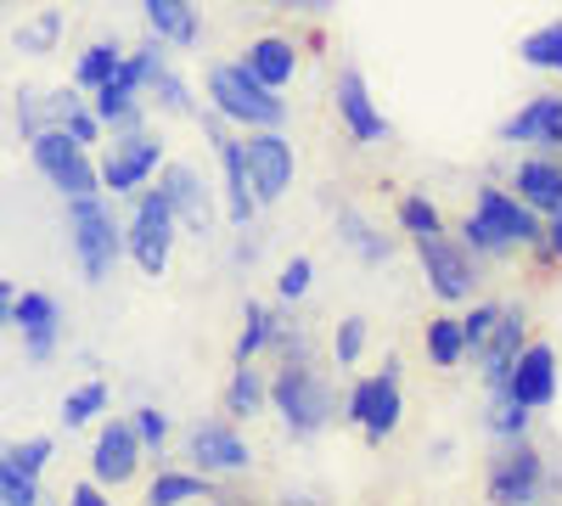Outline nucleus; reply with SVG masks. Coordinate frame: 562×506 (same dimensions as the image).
<instances>
[{"mask_svg":"<svg viewBox=\"0 0 562 506\" xmlns=\"http://www.w3.org/2000/svg\"><path fill=\"white\" fill-rule=\"evenodd\" d=\"M400 232H405L411 243H428V237H439V232H445V214H439V203H428V198H400Z\"/></svg>","mask_w":562,"mask_h":506,"instance_id":"f704fd0d","label":"nucleus"},{"mask_svg":"<svg viewBox=\"0 0 562 506\" xmlns=\"http://www.w3.org/2000/svg\"><path fill=\"white\" fill-rule=\"evenodd\" d=\"M243 153H248V175H254V198H259V209L288 198V187H293V169H299V158H293V142H288V135H281V130H248Z\"/></svg>","mask_w":562,"mask_h":506,"instance_id":"9d476101","label":"nucleus"},{"mask_svg":"<svg viewBox=\"0 0 562 506\" xmlns=\"http://www.w3.org/2000/svg\"><path fill=\"white\" fill-rule=\"evenodd\" d=\"M344 417L371 439V445H383L394 428H400V417H405V394H400V360H389L378 378H360L355 389H349V400H344Z\"/></svg>","mask_w":562,"mask_h":506,"instance_id":"0eeeda50","label":"nucleus"},{"mask_svg":"<svg viewBox=\"0 0 562 506\" xmlns=\"http://www.w3.org/2000/svg\"><path fill=\"white\" fill-rule=\"evenodd\" d=\"M102 490H108L102 479H85V484H74V490H68V501H74V506H108V495H102Z\"/></svg>","mask_w":562,"mask_h":506,"instance_id":"a18cd8bd","label":"nucleus"},{"mask_svg":"<svg viewBox=\"0 0 562 506\" xmlns=\"http://www.w3.org/2000/svg\"><path fill=\"white\" fill-rule=\"evenodd\" d=\"M333 108H338V124L349 130V142H355V147H383L389 135H394V124L383 119L378 102H371V90H366V79H360L355 68L338 74V85H333Z\"/></svg>","mask_w":562,"mask_h":506,"instance_id":"ddd939ff","label":"nucleus"},{"mask_svg":"<svg viewBox=\"0 0 562 506\" xmlns=\"http://www.w3.org/2000/svg\"><path fill=\"white\" fill-rule=\"evenodd\" d=\"M540 237H546V214H535L506 187H479L473 214L461 220V243L473 254H490V259H501L512 248H540Z\"/></svg>","mask_w":562,"mask_h":506,"instance_id":"f257e3e1","label":"nucleus"},{"mask_svg":"<svg viewBox=\"0 0 562 506\" xmlns=\"http://www.w3.org/2000/svg\"><path fill=\"white\" fill-rule=\"evenodd\" d=\"M512 192H518L535 214H551L562 203V164L551 158H524L518 175H512Z\"/></svg>","mask_w":562,"mask_h":506,"instance_id":"b1692460","label":"nucleus"},{"mask_svg":"<svg viewBox=\"0 0 562 506\" xmlns=\"http://www.w3.org/2000/svg\"><path fill=\"white\" fill-rule=\"evenodd\" d=\"M259 411H270V378L254 360H237V372H231V383H225V417L248 423V417H259Z\"/></svg>","mask_w":562,"mask_h":506,"instance_id":"393cba45","label":"nucleus"},{"mask_svg":"<svg viewBox=\"0 0 562 506\" xmlns=\"http://www.w3.org/2000/svg\"><path fill=\"white\" fill-rule=\"evenodd\" d=\"M529 423H535V411L512 394V389H490V405H484V428L495 439H529Z\"/></svg>","mask_w":562,"mask_h":506,"instance_id":"bb28decb","label":"nucleus"},{"mask_svg":"<svg viewBox=\"0 0 562 506\" xmlns=\"http://www.w3.org/2000/svg\"><path fill=\"white\" fill-rule=\"evenodd\" d=\"M34 501H40V479L12 468L7 450H0V506H34Z\"/></svg>","mask_w":562,"mask_h":506,"instance_id":"c9c22d12","label":"nucleus"},{"mask_svg":"<svg viewBox=\"0 0 562 506\" xmlns=\"http://www.w3.org/2000/svg\"><path fill=\"white\" fill-rule=\"evenodd\" d=\"M524 333H529V321H524V310H501V321H495V333H490V344L479 349V372H484V389H506V378H512V366H518V349L529 344Z\"/></svg>","mask_w":562,"mask_h":506,"instance_id":"aec40b11","label":"nucleus"},{"mask_svg":"<svg viewBox=\"0 0 562 506\" xmlns=\"http://www.w3.org/2000/svg\"><path fill=\"white\" fill-rule=\"evenodd\" d=\"M147 501L158 506H186V501H209V473H158Z\"/></svg>","mask_w":562,"mask_h":506,"instance_id":"2f4dec72","label":"nucleus"},{"mask_svg":"<svg viewBox=\"0 0 562 506\" xmlns=\"http://www.w3.org/2000/svg\"><path fill=\"white\" fill-rule=\"evenodd\" d=\"M209 108L225 124H243V130H281L288 124V97L270 90L259 74H248L243 63L209 68Z\"/></svg>","mask_w":562,"mask_h":506,"instance_id":"f03ea898","label":"nucleus"},{"mask_svg":"<svg viewBox=\"0 0 562 506\" xmlns=\"http://www.w3.org/2000/svg\"><path fill=\"white\" fill-rule=\"evenodd\" d=\"M546 490V456L529 439H501V456L490 462V484L484 495L501 506H529Z\"/></svg>","mask_w":562,"mask_h":506,"instance_id":"6e6552de","label":"nucleus"},{"mask_svg":"<svg viewBox=\"0 0 562 506\" xmlns=\"http://www.w3.org/2000/svg\"><path fill=\"white\" fill-rule=\"evenodd\" d=\"M68 243H74V259L85 270V282H108L113 265L124 259V225L113 220L102 192L68 198Z\"/></svg>","mask_w":562,"mask_h":506,"instance_id":"20e7f679","label":"nucleus"},{"mask_svg":"<svg viewBox=\"0 0 562 506\" xmlns=\"http://www.w3.org/2000/svg\"><path fill=\"white\" fill-rule=\"evenodd\" d=\"M540 248H546V259H557V265H562V203L546 214V237H540Z\"/></svg>","mask_w":562,"mask_h":506,"instance_id":"37998d69","label":"nucleus"},{"mask_svg":"<svg viewBox=\"0 0 562 506\" xmlns=\"http://www.w3.org/2000/svg\"><path fill=\"white\" fill-rule=\"evenodd\" d=\"M147 23L164 45H198V7L192 0H140Z\"/></svg>","mask_w":562,"mask_h":506,"instance_id":"a878e982","label":"nucleus"},{"mask_svg":"<svg viewBox=\"0 0 562 506\" xmlns=\"http://www.w3.org/2000/svg\"><path fill=\"white\" fill-rule=\"evenodd\" d=\"M243 68L259 74L270 90H288L293 74H299V52H293V40H281V34H259V40H248Z\"/></svg>","mask_w":562,"mask_h":506,"instance_id":"5701e85b","label":"nucleus"},{"mask_svg":"<svg viewBox=\"0 0 562 506\" xmlns=\"http://www.w3.org/2000/svg\"><path fill=\"white\" fill-rule=\"evenodd\" d=\"M333 355H338V366H360V355H366V321H360V315L338 321V338H333Z\"/></svg>","mask_w":562,"mask_h":506,"instance_id":"a19ab883","label":"nucleus"},{"mask_svg":"<svg viewBox=\"0 0 562 506\" xmlns=\"http://www.w3.org/2000/svg\"><path fill=\"white\" fill-rule=\"evenodd\" d=\"M175 237H180V220H175L164 187L135 192V209H130V225H124V254L135 259V270L140 276H164L169 254H175Z\"/></svg>","mask_w":562,"mask_h":506,"instance_id":"39448f33","label":"nucleus"},{"mask_svg":"<svg viewBox=\"0 0 562 506\" xmlns=\"http://www.w3.org/2000/svg\"><path fill=\"white\" fill-rule=\"evenodd\" d=\"M310 282H315V265H310V259H288V265H281V276H276L281 304H299V299L310 293Z\"/></svg>","mask_w":562,"mask_h":506,"instance_id":"ea45409f","label":"nucleus"},{"mask_svg":"<svg viewBox=\"0 0 562 506\" xmlns=\"http://www.w3.org/2000/svg\"><path fill=\"white\" fill-rule=\"evenodd\" d=\"M140 52H147V79H140V90H147V97H158V108H164V113L192 119V113H198V102H192V90H186V79L164 63V40L153 34L147 45H140Z\"/></svg>","mask_w":562,"mask_h":506,"instance_id":"4be33fe9","label":"nucleus"},{"mask_svg":"<svg viewBox=\"0 0 562 506\" xmlns=\"http://www.w3.org/2000/svg\"><path fill=\"white\" fill-rule=\"evenodd\" d=\"M29 153H34V169L52 180L63 198H85V192H102V169L90 164V153L74 142L68 130L45 124L40 135H29Z\"/></svg>","mask_w":562,"mask_h":506,"instance_id":"423d86ee","label":"nucleus"},{"mask_svg":"<svg viewBox=\"0 0 562 506\" xmlns=\"http://www.w3.org/2000/svg\"><path fill=\"white\" fill-rule=\"evenodd\" d=\"M276 12H293V18H326L333 12V0H270Z\"/></svg>","mask_w":562,"mask_h":506,"instance_id":"c03bdc74","label":"nucleus"},{"mask_svg":"<svg viewBox=\"0 0 562 506\" xmlns=\"http://www.w3.org/2000/svg\"><path fill=\"white\" fill-rule=\"evenodd\" d=\"M186 456H192V468L209 473V479H231V473H248L254 456H248V439L231 428V423H198L186 434Z\"/></svg>","mask_w":562,"mask_h":506,"instance_id":"4468645a","label":"nucleus"},{"mask_svg":"<svg viewBox=\"0 0 562 506\" xmlns=\"http://www.w3.org/2000/svg\"><path fill=\"white\" fill-rule=\"evenodd\" d=\"M209 142H214V153H220V175H225V220H231V225H254L259 198H254L248 153H243L237 135H225V130H220V113L209 119Z\"/></svg>","mask_w":562,"mask_h":506,"instance_id":"2eb2a0df","label":"nucleus"},{"mask_svg":"<svg viewBox=\"0 0 562 506\" xmlns=\"http://www.w3.org/2000/svg\"><path fill=\"white\" fill-rule=\"evenodd\" d=\"M518 63L535 68V74H562V18L557 23H540L518 40Z\"/></svg>","mask_w":562,"mask_h":506,"instance_id":"c85d7f7f","label":"nucleus"},{"mask_svg":"<svg viewBox=\"0 0 562 506\" xmlns=\"http://www.w3.org/2000/svg\"><path fill=\"white\" fill-rule=\"evenodd\" d=\"M158 169H164V142H158V135H147V130H119V142H113L108 158H102V192L130 198V192L147 187Z\"/></svg>","mask_w":562,"mask_h":506,"instance_id":"1a4fd4ad","label":"nucleus"},{"mask_svg":"<svg viewBox=\"0 0 562 506\" xmlns=\"http://www.w3.org/2000/svg\"><path fill=\"white\" fill-rule=\"evenodd\" d=\"M270 411L281 417V428H288L293 439H315L338 417V400L315 378L310 360H281V372L270 378Z\"/></svg>","mask_w":562,"mask_h":506,"instance_id":"7ed1b4c3","label":"nucleus"},{"mask_svg":"<svg viewBox=\"0 0 562 506\" xmlns=\"http://www.w3.org/2000/svg\"><path fill=\"white\" fill-rule=\"evenodd\" d=\"M0 7H7V0H0Z\"/></svg>","mask_w":562,"mask_h":506,"instance_id":"de8ad7c7","label":"nucleus"},{"mask_svg":"<svg viewBox=\"0 0 562 506\" xmlns=\"http://www.w3.org/2000/svg\"><path fill=\"white\" fill-rule=\"evenodd\" d=\"M422 344H428V360L439 366V372H456V366L467 360L461 315H434V321H428V333H422Z\"/></svg>","mask_w":562,"mask_h":506,"instance_id":"cd10ccee","label":"nucleus"},{"mask_svg":"<svg viewBox=\"0 0 562 506\" xmlns=\"http://www.w3.org/2000/svg\"><path fill=\"white\" fill-rule=\"evenodd\" d=\"M140 79H147V52H124V63L113 68V79H102L90 90V108L108 130H135L140 124Z\"/></svg>","mask_w":562,"mask_h":506,"instance_id":"f8f14e48","label":"nucleus"},{"mask_svg":"<svg viewBox=\"0 0 562 506\" xmlns=\"http://www.w3.org/2000/svg\"><path fill=\"white\" fill-rule=\"evenodd\" d=\"M276 310L270 304H248L243 310V338H237V360H259L265 349H270V338H276Z\"/></svg>","mask_w":562,"mask_h":506,"instance_id":"7c9ffc66","label":"nucleus"},{"mask_svg":"<svg viewBox=\"0 0 562 506\" xmlns=\"http://www.w3.org/2000/svg\"><path fill=\"white\" fill-rule=\"evenodd\" d=\"M501 310H506V304H473V310L461 315V333H467V355H479V349L490 344V333H495Z\"/></svg>","mask_w":562,"mask_h":506,"instance_id":"58836bf2","label":"nucleus"},{"mask_svg":"<svg viewBox=\"0 0 562 506\" xmlns=\"http://www.w3.org/2000/svg\"><path fill=\"white\" fill-rule=\"evenodd\" d=\"M57 34H63V12H40L34 23L18 29V52H57Z\"/></svg>","mask_w":562,"mask_h":506,"instance_id":"4c0bfd02","label":"nucleus"},{"mask_svg":"<svg viewBox=\"0 0 562 506\" xmlns=\"http://www.w3.org/2000/svg\"><path fill=\"white\" fill-rule=\"evenodd\" d=\"M12 327L23 333L29 360H52L57 355V299L52 293H18L12 299Z\"/></svg>","mask_w":562,"mask_h":506,"instance_id":"412c9836","label":"nucleus"},{"mask_svg":"<svg viewBox=\"0 0 562 506\" xmlns=\"http://www.w3.org/2000/svg\"><path fill=\"white\" fill-rule=\"evenodd\" d=\"M140 439H135V423L130 417H119V423H102V434H97V450H90V479H102V484H130L135 479V468H140Z\"/></svg>","mask_w":562,"mask_h":506,"instance_id":"f3484780","label":"nucleus"},{"mask_svg":"<svg viewBox=\"0 0 562 506\" xmlns=\"http://www.w3.org/2000/svg\"><path fill=\"white\" fill-rule=\"evenodd\" d=\"M102 411H108V383L90 378V383H79V389L63 400V428H85V423H97Z\"/></svg>","mask_w":562,"mask_h":506,"instance_id":"72a5a7b5","label":"nucleus"},{"mask_svg":"<svg viewBox=\"0 0 562 506\" xmlns=\"http://www.w3.org/2000/svg\"><path fill=\"white\" fill-rule=\"evenodd\" d=\"M338 237H344L366 265H383V259H389V243H383L378 232H371V220H366V214H355V209H338Z\"/></svg>","mask_w":562,"mask_h":506,"instance_id":"c756f323","label":"nucleus"},{"mask_svg":"<svg viewBox=\"0 0 562 506\" xmlns=\"http://www.w3.org/2000/svg\"><path fill=\"white\" fill-rule=\"evenodd\" d=\"M119 63H124V52H119L113 40L85 45V52H79V68H74V85H79V90H97L102 79H113V68H119Z\"/></svg>","mask_w":562,"mask_h":506,"instance_id":"473e14b6","label":"nucleus"},{"mask_svg":"<svg viewBox=\"0 0 562 506\" xmlns=\"http://www.w3.org/2000/svg\"><path fill=\"white\" fill-rule=\"evenodd\" d=\"M130 423H135V439H140V450H147V456H158L169 445V417H164L158 405H135Z\"/></svg>","mask_w":562,"mask_h":506,"instance_id":"e433bc0d","label":"nucleus"},{"mask_svg":"<svg viewBox=\"0 0 562 506\" xmlns=\"http://www.w3.org/2000/svg\"><path fill=\"white\" fill-rule=\"evenodd\" d=\"M12 299H18V288H12V282H0V327L12 321Z\"/></svg>","mask_w":562,"mask_h":506,"instance_id":"49530a36","label":"nucleus"},{"mask_svg":"<svg viewBox=\"0 0 562 506\" xmlns=\"http://www.w3.org/2000/svg\"><path fill=\"white\" fill-rule=\"evenodd\" d=\"M158 187H164V198H169L186 237H209L214 232V203H209V187H203V175L192 164H164Z\"/></svg>","mask_w":562,"mask_h":506,"instance_id":"dca6fc26","label":"nucleus"},{"mask_svg":"<svg viewBox=\"0 0 562 506\" xmlns=\"http://www.w3.org/2000/svg\"><path fill=\"white\" fill-rule=\"evenodd\" d=\"M18 124H23V135H40L45 124H52V97H45V90H23L18 97Z\"/></svg>","mask_w":562,"mask_h":506,"instance_id":"79ce46f5","label":"nucleus"},{"mask_svg":"<svg viewBox=\"0 0 562 506\" xmlns=\"http://www.w3.org/2000/svg\"><path fill=\"white\" fill-rule=\"evenodd\" d=\"M416 265H422V276H428L434 299H445V304H467V299H473V282H479L473 259H467V243H450V232L416 243Z\"/></svg>","mask_w":562,"mask_h":506,"instance_id":"9b49d317","label":"nucleus"},{"mask_svg":"<svg viewBox=\"0 0 562 506\" xmlns=\"http://www.w3.org/2000/svg\"><path fill=\"white\" fill-rule=\"evenodd\" d=\"M506 389L518 394L529 411H546L557 400V349L551 344H524L518 349V366H512Z\"/></svg>","mask_w":562,"mask_h":506,"instance_id":"6ab92c4d","label":"nucleus"},{"mask_svg":"<svg viewBox=\"0 0 562 506\" xmlns=\"http://www.w3.org/2000/svg\"><path fill=\"white\" fill-rule=\"evenodd\" d=\"M506 147H562V97H529L501 124Z\"/></svg>","mask_w":562,"mask_h":506,"instance_id":"a211bd4d","label":"nucleus"}]
</instances>
